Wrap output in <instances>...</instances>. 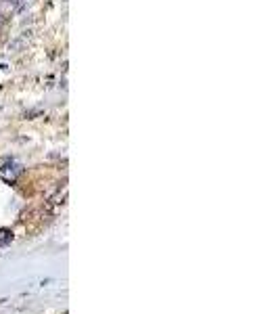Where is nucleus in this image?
I'll use <instances>...</instances> for the list:
<instances>
[]
</instances>
